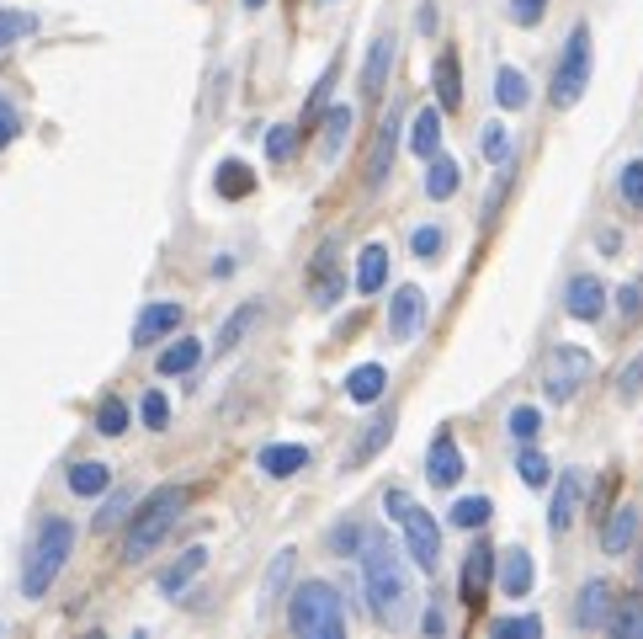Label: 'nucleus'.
Segmentation results:
<instances>
[{"label": "nucleus", "instance_id": "1", "mask_svg": "<svg viewBox=\"0 0 643 639\" xmlns=\"http://www.w3.org/2000/svg\"><path fill=\"white\" fill-rule=\"evenodd\" d=\"M187 501H191L187 485H160L155 495H144V507L128 517V533H122V560H128V566L149 560V554L160 549V539L176 528V517L187 512Z\"/></svg>", "mask_w": 643, "mask_h": 639}, {"label": "nucleus", "instance_id": "2", "mask_svg": "<svg viewBox=\"0 0 643 639\" xmlns=\"http://www.w3.org/2000/svg\"><path fill=\"white\" fill-rule=\"evenodd\" d=\"M362 576H367V597H373V613L378 623H405V608H409V576L399 566V554L388 549L383 539L367 543V554H362Z\"/></svg>", "mask_w": 643, "mask_h": 639}, {"label": "nucleus", "instance_id": "3", "mask_svg": "<svg viewBox=\"0 0 643 639\" xmlns=\"http://www.w3.org/2000/svg\"><path fill=\"white\" fill-rule=\"evenodd\" d=\"M70 554H75V522L70 517H48L43 528H38V539H32V549H27V566H22V597L27 602L48 597V587L59 581V570H65Z\"/></svg>", "mask_w": 643, "mask_h": 639}, {"label": "nucleus", "instance_id": "4", "mask_svg": "<svg viewBox=\"0 0 643 639\" xmlns=\"http://www.w3.org/2000/svg\"><path fill=\"white\" fill-rule=\"evenodd\" d=\"M287 629L298 639H340L346 618H340V597L330 581H304L287 597Z\"/></svg>", "mask_w": 643, "mask_h": 639}, {"label": "nucleus", "instance_id": "5", "mask_svg": "<svg viewBox=\"0 0 643 639\" xmlns=\"http://www.w3.org/2000/svg\"><path fill=\"white\" fill-rule=\"evenodd\" d=\"M585 86H591V27L580 22L570 32V49L558 59V70H553V107L570 112L574 101L585 97Z\"/></svg>", "mask_w": 643, "mask_h": 639}, {"label": "nucleus", "instance_id": "6", "mask_svg": "<svg viewBox=\"0 0 643 639\" xmlns=\"http://www.w3.org/2000/svg\"><path fill=\"white\" fill-rule=\"evenodd\" d=\"M585 379H591V352L553 346L548 363H543V394H548V400H570V394H580Z\"/></svg>", "mask_w": 643, "mask_h": 639}, {"label": "nucleus", "instance_id": "7", "mask_svg": "<svg viewBox=\"0 0 643 639\" xmlns=\"http://www.w3.org/2000/svg\"><path fill=\"white\" fill-rule=\"evenodd\" d=\"M399 522H405V549H409V560H415V566L426 570H436L442 566V528H436V517L431 512H421V507H405V517H399Z\"/></svg>", "mask_w": 643, "mask_h": 639}, {"label": "nucleus", "instance_id": "8", "mask_svg": "<svg viewBox=\"0 0 643 639\" xmlns=\"http://www.w3.org/2000/svg\"><path fill=\"white\" fill-rule=\"evenodd\" d=\"M399 124H405V112L399 107H388L383 112L378 134H373V149H367V193H378L388 171H394V149H399Z\"/></svg>", "mask_w": 643, "mask_h": 639}, {"label": "nucleus", "instance_id": "9", "mask_svg": "<svg viewBox=\"0 0 643 639\" xmlns=\"http://www.w3.org/2000/svg\"><path fill=\"white\" fill-rule=\"evenodd\" d=\"M426 480L436 485V491H453L457 480H463V453H457V438H453V432H436V438H431Z\"/></svg>", "mask_w": 643, "mask_h": 639}, {"label": "nucleus", "instance_id": "10", "mask_svg": "<svg viewBox=\"0 0 643 639\" xmlns=\"http://www.w3.org/2000/svg\"><path fill=\"white\" fill-rule=\"evenodd\" d=\"M463 602L468 608H484V591H489V581H495V549L489 543H474L468 554H463Z\"/></svg>", "mask_w": 643, "mask_h": 639}, {"label": "nucleus", "instance_id": "11", "mask_svg": "<svg viewBox=\"0 0 643 639\" xmlns=\"http://www.w3.org/2000/svg\"><path fill=\"white\" fill-rule=\"evenodd\" d=\"M421 325H426V294L405 283V288L394 294V304H388V331H394V342H415Z\"/></svg>", "mask_w": 643, "mask_h": 639}, {"label": "nucleus", "instance_id": "12", "mask_svg": "<svg viewBox=\"0 0 643 639\" xmlns=\"http://www.w3.org/2000/svg\"><path fill=\"white\" fill-rule=\"evenodd\" d=\"M309 294H314V304H319V309H335V304H340V294H346V277L335 272V240H325V246H319V256H314Z\"/></svg>", "mask_w": 643, "mask_h": 639}, {"label": "nucleus", "instance_id": "13", "mask_svg": "<svg viewBox=\"0 0 643 639\" xmlns=\"http://www.w3.org/2000/svg\"><path fill=\"white\" fill-rule=\"evenodd\" d=\"M564 309H570L574 320H601V309H606V283L591 277V272L570 277V288H564Z\"/></svg>", "mask_w": 643, "mask_h": 639}, {"label": "nucleus", "instance_id": "14", "mask_svg": "<svg viewBox=\"0 0 643 639\" xmlns=\"http://www.w3.org/2000/svg\"><path fill=\"white\" fill-rule=\"evenodd\" d=\"M181 320H187V309H181V304H170V298H166V304H149V309L133 320V346H155L160 336H170Z\"/></svg>", "mask_w": 643, "mask_h": 639}, {"label": "nucleus", "instance_id": "15", "mask_svg": "<svg viewBox=\"0 0 643 639\" xmlns=\"http://www.w3.org/2000/svg\"><path fill=\"white\" fill-rule=\"evenodd\" d=\"M612 602H617V591L606 587V581H585V587H580V602H574V623H580V629H606Z\"/></svg>", "mask_w": 643, "mask_h": 639}, {"label": "nucleus", "instance_id": "16", "mask_svg": "<svg viewBox=\"0 0 643 639\" xmlns=\"http://www.w3.org/2000/svg\"><path fill=\"white\" fill-rule=\"evenodd\" d=\"M580 491H585V474L580 469H570L558 485H553V507H548V528L553 533H564L574 522V512H580Z\"/></svg>", "mask_w": 643, "mask_h": 639}, {"label": "nucleus", "instance_id": "17", "mask_svg": "<svg viewBox=\"0 0 643 639\" xmlns=\"http://www.w3.org/2000/svg\"><path fill=\"white\" fill-rule=\"evenodd\" d=\"M304 464H309V448H304V443H271V448H261V474H266V480H293Z\"/></svg>", "mask_w": 643, "mask_h": 639}, {"label": "nucleus", "instance_id": "18", "mask_svg": "<svg viewBox=\"0 0 643 639\" xmlns=\"http://www.w3.org/2000/svg\"><path fill=\"white\" fill-rule=\"evenodd\" d=\"M633 543H639V507H617L606 517V528H601V549L606 554H627Z\"/></svg>", "mask_w": 643, "mask_h": 639}, {"label": "nucleus", "instance_id": "19", "mask_svg": "<svg viewBox=\"0 0 643 639\" xmlns=\"http://www.w3.org/2000/svg\"><path fill=\"white\" fill-rule=\"evenodd\" d=\"M388 65H394V38H378L373 49H367V65H362V97L378 101L383 86H388Z\"/></svg>", "mask_w": 643, "mask_h": 639}, {"label": "nucleus", "instance_id": "20", "mask_svg": "<svg viewBox=\"0 0 643 639\" xmlns=\"http://www.w3.org/2000/svg\"><path fill=\"white\" fill-rule=\"evenodd\" d=\"M532 581H537L532 554H526V549H505V554H501V591H505V597H526Z\"/></svg>", "mask_w": 643, "mask_h": 639}, {"label": "nucleus", "instance_id": "21", "mask_svg": "<svg viewBox=\"0 0 643 639\" xmlns=\"http://www.w3.org/2000/svg\"><path fill=\"white\" fill-rule=\"evenodd\" d=\"M202 566H208V549L197 543V549H187V554H181L170 570H160V591H166V597H181V591H187L191 581L202 576Z\"/></svg>", "mask_w": 643, "mask_h": 639}, {"label": "nucleus", "instance_id": "22", "mask_svg": "<svg viewBox=\"0 0 643 639\" xmlns=\"http://www.w3.org/2000/svg\"><path fill=\"white\" fill-rule=\"evenodd\" d=\"M394 426H399V411L388 405V411H378V416L367 421V438L357 443V453H352V469L367 464V459H378L383 448H388V438H394Z\"/></svg>", "mask_w": 643, "mask_h": 639}, {"label": "nucleus", "instance_id": "23", "mask_svg": "<svg viewBox=\"0 0 643 639\" xmlns=\"http://www.w3.org/2000/svg\"><path fill=\"white\" fill-rule=\"evenodd\" d=\"M383 390H388V368H383V363H362V368L346 373V394H352L357 405L383 400Z\"/></svg>", "mask_w": 643, "mask_h": 639}, {"label": "nucleus", "instance_id": "24", "mask_svg": "<svg viewBox=\"0 0 643 639\" xmlns=\"http://www.w3.org/2000/svg\"><path fill=\"white\" fill-rule=\"evenodd\" d=\"M606 629H612V639H643V597H639V591L612 602V613H606Z\"/></svg>", "mask_w": 643, "mask_h": 639}, {"label": "nucleus", "instance_id": "25", "mask_svg": "<svg viewBox=\"0 0 643 639\" xmlns=\"http://www.w3.org/2000/svg\"><path fill=\"white\" fill-rule=\"evenodd\" d=\"M457 187H463V171H457L453 155H431V166H426V197L431 203H447Z\"/></svg>", "mask_w": 643, "mask_h": 639}, {"label": "nucleus", "instance_id": "26", "mask_svg": "<svg viewBox=\"0 0 643 639\" xmlns=\"http://www.w3.org/2000/svg\"><path fill=\"white\" fill-rule=\"evenodd\" d=\"M373 539H383L373 522H362V517H346V522H335V528H330V554H357V549H367Z\"/></svg>", "mask_w": 643, "mask_h": 639}, {"label": "nucleus", "instance_id": "27", "mask_svg": "<svg viewBox=\"0 0 643 639\" xmlns=\"http://www.w3.org/2000/svg\"><path fill=\"white\" fill-rule=\"evenodd\" d=\"M436 97H442V112H457V107H463V65H457L453 49L436 59Z\"/></svg>", "mask_w": 643, "mask_h": 639}, {"label": "nucleus", "instance_id": "28", "mask_svg": "<svg viewBox=\"0 0 643 639\" xmlns=\"http://www.w3.org/2000/svg\"><path fill=\"white\" fill-rule=\"evenodd\" d=\"M261 304H239L235 315L224 320V331H218V357H229V352H235L239 342H245V331H256V325H261Z\"/></svg>", "mask_w": 643, "mask_h": 639}, {"label": "nucleus", "instance_id": "29", "mask_svg": "<svg viewBox=\"0 0 643 639\" xmlns=\"http://www.w3.org/2000/svg\"><path fill=\"white\" fill-rule=\"evenodd\" d=\"M409 149H415L421 160H431V155L442 149V112H436V107L415 112V124H409Z\"/></svg>", "mask_w": 643, "mask_h": 639}, {"label": "nucleus", "instance_id": "30", "mask_svg": "<svg viewBox=\"0 0 643 639\" xmlns=\"http://www.w3.org/2000/svg\"><path fill=\"white\" fill-rule=\"evenodd\" d=\"M383 283H388V250L367 246L357 256V294H378Z\"/></svg>", "mask_w": 643, "mask_h": 639}, {"label": "nucleus", "instance_id": "31", "mask_svg": "<svg viewBox=\"0 0 643 639\" xmlns=\"http://www.w3.org/2000/svg\"><path fill=\"white\" fill-rule=\"evenodd\" d=\"M70 491H75V495H107V491H112V469L96 464V459L75 464V469H70Z\"/></svg>", "mask_w": 643, "mask_h": 639}, {"label": "nucleus", "instance_id": "32", "mask_svg": "<svg viewBox=\"0 0 643 639\" xmlns=\"http://www.w3.org/2000/svg\"><path fill=\"white\" fill-rule=\"evenodd\" d=\"M495 97H501L505 112H522L526 101H532V86H526L522 70H511V65H505V70L495 75Z\"/></svg>", "mask_w": 643, "mask_h": 639}, {"label": "nucleus", "instance_id": "33", "mask_svg": "<svg viewBox=\"0 0 643 639\" xmlns=\"http://www.w3.org/2000/svg\"><path fill=\"white\" fill-rule=\"evenodd\" d=\"M133 507H139V495H133V491H112L107 501H101V512H96V533H112L118 522L133 517Z\"/></svg>", "mask_w": 643, "mask_h": 639}, {"label": "nucleus", "instance_id": "34", "mask_svg": "<svg viewBox=\"0 0 643 639\" xmlns=\"http://www.w3.org/2000/svg\"><path fill=\"white\" fill-rule=\"evenodd\" d=\"M197 363H202V346L191 342H170L166 352H160V373H166V379H176V373H191L197 368Z\"/></svg>", "mask_w": 643, "mask_h": 639}, {"label": "nucleus", "instance_id": "35", "mask_svg": "<svg viewBox=\"0 0 643 639\" xmlns=\"http://www.w3.org/2000/svg\"><path fill=\"white\" fill-rule=\"evenodd\" d=\"M325 160H335V155H340V145H346V134H352V107H325Z\"/></svg>", "mask_w": 643, "mask_h": 639}, {"label": "nucleus", "instance_id": "36", "mask_svg": "<svg viewBox=\"0 0 643 639\" xmlns=\"http://www.w3.org/2000/svg\"><path fill=\"white\" fill-rule=\"evenodd\" d=\"M214 187H218V197H250V193H256V176L245 171L239 160H224L218 176H214Z\"/></svg>", "mask_w": 643, "mask_h": 639}, {"label": "nucleus", "instance_id": "37", "mask_svg": "<svg viewBox=\"0 0 643 639\" xmlns=\"http://www.w3.org/2000/svg\"><path fill=\"white\" fill-rule=\"evenodd\" d=\"M516 474H522V485H532V491H543L553 474H548V459L537 453L532 443H522V453H516Z\"/></svg>", "mask_w": 643, "mask_h": 639}, {"label": "nucleus", "instance_id": "38", "mask_svg": "<svg viewBox=\"0 0 643 639\" xmlns=\"http://www.w3.org/2000/svg\"><path fill=\"white\" fill-rule=\"evenodd\" d=\"M96 432H101V438H122V432H128V405H122L118 394H107V400L96 405Z\"/></svg>", "mask_w": 643, "mask_h": 639}, {"label": "nucleus", "instance_id": "39", "mask_svg": "<svg viewBox=\"0 0 643 639\" xmlns=\"http://www.w3.org/2000/svg\"><path fill=\"white\" fill-rule=\"evenodd\" d=\"M505 432H511L516 443H537V432H543V411H537V405H516V411L505 416Z\"/></svg>", "mask_w": 643, "mask_h": 639}, {"label": "nucleus", "instance_id": "40", "mask_svg": "<svg viewBox=\"0 0 643 639\" xmlns=\"http://www.w3.org/2000/svg\"><path fill=\"white\" fill-rule=\"evenodd\" d=\"M32 32H38V17H32V11H0V49L22 43Z\"/></svg>", "mask_w": 643, "mask_h": 639}, {"label": "nucleus", "instance_id": "41", "mask_svg": "<svg viewBox=\"0 0 643 639\" xmlns=\"http://www.w3.org/2000/svg\"><path fill=\"white\" fill-rule=\"evenodd\" d=\"M489 635H501V639H537V635H543V618H537V613L495 618V623H489Z\"/></svg>", "mask_w": 643, "mask_h": 639}, {"label": "nucleus", "instance_id": "42", "mask_svg": "<svg viewBox=\"0 0 643 639\" xmlns=\"http://www.w3.org/2000/svg\"><path fill=\"white\" fill-rule=\"evenodd\" d=\"M478 155H484L489 166L511 160V134H505V124H484V134H478Z\"/></svg>", "mask_w": 643, "mask_h": 639}, {"label": "nucleus", "instance_id": "43", "mask_svg": "<svg viewBox=\"0 0 643 639\" xmlns=\"http://www.w3.org/2000/svg\"><path fill=\"white\" fill-rule=\"evenodd\" d=\"M266 155H271V166H287L293 155H298V128L293 124H277L266 134Z\"/></svg>", "mask_w": 643, "mask_h": 639}, {"label": "nucleus", "instance_id": "44", "mask_svg": "<svg viewBox=\"0 0 643 639\" xmlns=\"http://www.w3.org/2000/svg\"><path fill=\"white\" fill-rule=\"evenodd\" d=\"M489 512H495V507H489V495H463V501L453 507V522H457V528H484Z\"/></svg>", "mask_w": 643, "mask_h": 639}, {"label": "nucleus", "instance_id": "45", "mask_svg": "<svg viewBox=\"0 0 643 639\" xmlns=\"http://www.w3.org/2000/svg\"><path fill=\"white\" fill-rule=\"evenodd\" d=\"M511 181H516V171H511V160H501V171H495V187H489L484 208H478V219H484V224H495V214H501L505 193H511Z\"/></svg>", "mask_w": 643, "mask_h": 639}, {"label": "nucleus", "instance_id": "46", "mask_svg": "<svg viewBox=\"0 0 643 639\" xmlns=\"http://www.w3.org/2000/svg\"><path fill=\"white\" fill-rule=\"evenodd\" d=\"M442 246H447V235H442V224H421V229L409 235V250H415L421 262H436V256H442Z\"/></svg>", "mask_w": 643, "mask_h": 639}, {"label": "nucleus", "instance_id": "47", "mask_svg": "<svg viewBox=\"0 0 643 639\" xmlns=\"http://www.w3.org/2000/svg\"><path fill=\"white\" fill-rule=\"evenodd\" d=\"M335 70H340V59H330V65H325V75H319V86L309 91V107H304V124H309V128H314V118H325V101H330Z\"/></svg>", "mask_w": 643, "mask_h": 639}, {"label": "nucleus", "instance_id": "48", "mask_svg": "<svg viewBox=\"0 0 643 639\" xmlns=\"http://www.w3.org/2000/svg\"><path fill=\"white\" fill-rule=\"evenodd\" d=\"M617 193H622V203H627V208H643V160H627V166H622Z\"/></svg>", "mask_w": 643, "mask_h": 639}, {"label": "nucleus", "instance_id": "49", "mask_svg": "<svg viewBox=\"0 0 643 639\" xmlns=\"http://www.w3.org/2000/svg\"><path fill=\"white\" fill-rule=\"evenodd\" d=\"M139 416H144V426H149V432H166V421H170L166 394H160V390L144 394V400H139Z\"/></svg>", "mask_w": 643, "mask_h": 639}, {"label": "nucleus", "instance_id": "50", "mask_svg": "<svg viewBox=\"0 0 643 639\" xmlns=\"http://www.w3.org/2000/svg\"><path fill=\"white\" fill-rule=\"evenodd\" d=\"M293 566H298V549H283V554H277V566L266 570V597H283V591H287V576H293Z\"/></svg>", "mask_w": 643, "mask_h": 639}, {"label": "nucleus", "instance_id": "51", "mask_svg": "<svg viewBox=\"0 0 643 639\" xmlns=\"http://www.w3.org/2000/svg\"><path fill=\"white\" fill-rule=\"evenodd\" d=\"M505 11H511V22L516 27H537L543 17H548V0H511Z\"/></svg>", "mask_w": 643, "mask_h": 639}, {"label": "nucleus", "instance_id": "52", "mask_svg": "<svg viewBox=\"0 0 643 639\" xmlns=\"http://www.w3.org/2000/svg\"><path fill=\"white\" fill-rule=\"evenodd\" d=\"M617 394H622V400H639V394H643V357H633V363L622 368Z\"/></svg>", "mask_w": 643, "mask_h": 639}, {"label": "nucleus", "instance_id": "53", "mask_svg": "<svg viewBox=\"0 0 643 639\" xmlns=\"http://www.w3.org/2000/svg\"><path fill=\"white\" fill-rule=\"evenodd\" d=\"M17 134H22V112H17V107H11V101L0 97V149L11 145V139H17Z\"/></svg>", "mask_w": 643, "mask_h": 639}, {"label": "nucleus", "instance_id": "54", "mask_svg": "<svg viewBox=\"0 0 643 639\" xmlns=\"http://www.w3.org/2000/svg\"><path fill=\"white\" fill-rule=\"evenodd\" d=\"M421 629H426L431 639H442V635H447V613H442V608H426V618H421Z\"/></svg>", "mask_w": 643, "mask_h": 639}, {"label": "nucleus", "instance_id": "55", "mask_svg": "<svg viewBox=\"0 0 643 639\" xmlns=\"http://www.w3.org/2000/svg\"><path fill=\"white\" fill-rule=\"evenodd\" d=\"M617 309H622V315H627V320H639V315H643V298H639V288H622V294H617Z\"/></svg>", "mask_w": 643, "mask_h": 639}, {"label": "nucleus", "instance_id": "56", "mask_svg": "<svg viewBox=\"0 0 643 639\" xmlns=\"http://www.w3.org/2000/svg\"><path fill=\"white\" fill-rule=\"evenodd\" d=\"M383 507H388V517H405L409 495H405V491H388V495H383Z\"/></svg>", "mask_w": 643, "mask_h": 639}, {"label": "nucleus", "instance_id": "57", "mask_svg": "<svg viewBox=\"0 0 643 639\" xmlns=\"http://www.w3.org/2000/svg\"><path fill=\"white\" fill-rule=\"evenodd\" d=\"M261 6H266V0H245V11H261Z\"/></svg>", "mask_w": 643, "mask_h": 639}, {"label": "nucleus", "instance_id": "58", "mask_svg": "<svg viewBox=\"0 0 643 639\" xmlns=\"http://www.w3.org/2000/svg\"><path fill=\"white\" fill-rule=\"evenodd\" d=\"M639 587H643V554H639Z\"/></svg>", "mask_w": 643, "mask_h": 639}, {"label": "nucleus", "instance_id": "59", "mask_svg": "<svg viewBox=\"0 0 643 639\" xmlns=\"http://www.w3.org/2000/svg\"><path fill=\"white\" fill-rule=\"evenodd\" d=\"M633 288H639V298H643V277H639V283H633Z\"/></svg>", "mask_w": 643, "mask_h": 639}, {"label": "nucleus", "instance_id": "60", "mask_svg": "<svg viewBox=\"0 0 643 639\" xmlns=\"http://www.w3.org/2000/svg\"><path fill=\"white\" fill-rule=\"evenodd\" d=\"M319 6H335V0H319Z\"/></svg>", "mask_w": 643, "mask_h": 639}]
</instances>
